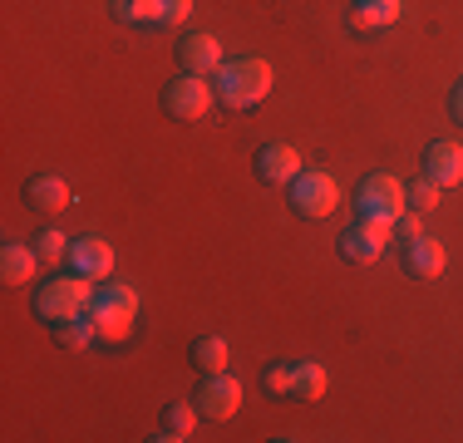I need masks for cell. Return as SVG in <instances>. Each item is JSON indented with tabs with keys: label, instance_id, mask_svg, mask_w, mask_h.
Instances as JSON below:
<instances>
[{
	"label": "cell",
	"instance_id": "1",
	"mask_svg": "<svg viewBox=\"0 0 463 443\" xmlns=\"http://www.w3.org/2000/svg\"><path fill=\"white\" fill-rule=\"evenodd\" d=\"M271 84H277V70H271L267 60H227L222 70H217V99H222L227 108L261 104V99L271 94Z\"/></svg>",
	"mask_w": 463,
	"mask_h": 443
},
{
	"label": "cell",
	"instance_id": "2",
	"mask_svg": "<svg viewBox=\"0 0 463 443\" xmlns=\"http://www.w3.org/2000/svg\"><path fill=\"white\" fill-rule=\"evenodd\" d=\"M99 291V281H90V276H50V281L35 286V316L45 320V325H54V320H70V316H84Z\"/></svg>",
	"mask_w": 463,
	"mask_h": 443
},
{
	"label": "cell",
	"instance_id": "3",
	"mask_svg": "<svg viewBox=\"0 0 463 443\" xmlns=\"http://www.w3.org/2000/svg\"><path fill=\"white\" fill-rule=\"evenodd\" d=\"M355 212L360 217H380V222H400L410 212V197H404V183L394 173H365L355 187Z\"/></svg>",
	"mask_w": 463,
	"mask_h": 443
},
{
	"label": "cell",
	"instance_id": "4",
	"mask_svg": "<svg viewBox=\"0 0 463 443\" xmlns=\"http://www.w3.org/2000/svg\"><path fill=\"white\" fill-rule=\"evenodd\" d=\"M335 203H340V187H335V177L321 173V168H301L291 177V212L296 217H330L335 212Z\"/></svg>",
	"mask_w": 463,
	"mask_h": 443
},
{
	"label": "cell",
	"instance_id": "5",
	"mask_svg": "<svg viewBox=\"0 0 463 443\" xmlns=\"http://www.w3.org/2000/svg\"><path fill=\"white\" fill-rule=\"evenodd\" d=\"M207 108H213V89H207L203 74H178V80H168L163 89V114L178 118V124H193V118H203Z\"/></svg>",
	"mask_w": 463,
	"mask_h": 443
},
{
	"label": "cell",
	"instance_id": "6",
	"mask_svg": "<svg viewBox=\"0 0 463 443\" xmlns=\"http://www.w3.org/2000/svg\"><path fill=\"white\" fill-rule=\"evenodd\" d=\"M390 237H394V222L360 217L355 227H350L345 237H340V257H345V261H355V266H370V261H380V257H384Z\"/></svg>",
	"mask_w": 463,
	"mask_h": 443
},
{
	"label": "cell",
	"instance_id": "7",
	"mask_svg": "<svg viewBox=\"0 0 463 443\" xmlns=\"http://www.w3.org/2000/svg\"><path fill=\"white\" fill-rule=\"evenodd\" d=\"M241 409V384L232 380V374H207L203 390H197V414L203 419H217V424H227L232 414Z\"/></svg>",
	"mask_w": 463,
	"mask_h": 443
},
{
	"label": "cell",
	"instance_id": "8",
	"mask_svg": "<svg viewBox=\"0 0 463 443\" xmlns=\"http://www.w3.org/2000/svg\"><path fill=\"white\" fill-rule=\"evenodd\" d=\"M251 168H257V177L267 187H291V177L301 173V153L291 148V143H261L257 158H251Z\"/></svg>",
	"mask_w": 463,
	"mask_h": 443
},
{
	"label": "cell",
	"instance_id": "9",
	"mask_svg": "<svg viewBox=\"0 0 463 443\" xmlns=\"http://www.w3.org/2000/svg\"><path fill=\"white\" fill-rule=\"evenodd\" d=\"M444 247H439L434 237H414V241H404V251H400V266H404V276L410 281H434V276H444Z\"/></svg>",
	"mask_w": 463,
	"mask_h": 443
},
{
	"label": "cell",
	"instance_id": "10",
	"mask_svg": "<svg viewBox=\"0 0 463 443\" xmlns=\"http://www.w3.org/2000/svg\"><path fill=\"white\" fill-rule=\"evenodd\" d=\"M70 266L80 276H90V281H109L114 276V247L99 237H74L70 241Z\"/></svg>",
	"mask_w": 463,
	"mask_h": 443
},
{
	"label": "cell",
	"instance_id": "11",
	"mask_svg": "<svg viewBox=\"0 0 463 443\" xmlns=\"http://www.w3.org/2000/svg\"><path fill=\"white\" fill-rule=\"evenodd\" d=\"M400 15H404V0H350V10H345L355 35H374V30L394 25Z\"/></svg>",
	"mask_w": 463,
	"mask_h": 443
},
{
	"label": "cell",
	"instance_id": "12",
	"mask_svg": "<svg viewBox=\"0 0 463 443\" xmlns=\"http://www.w3.org/2000/svg\"><path fill=\"white\" fill-rule=\"evenodd\" d=\"M178 64L187 74H217V70H222V40H217V35H187V40H178Z\"/></svg>",
	"mask_w": 463,
	"mask_h": 443
},
{
	"label": "cell",
	"instance_id": "13",
	"mask_svg": "<svg viewBox=\"0 0 463 443\" xmlns=\"http://www.w3.org/2000/svg\"><path fill=\"white\" fill-rule=\"evenodd\" d=\"M40 251H35V241H5V247H0V276H5V286H30L40 276Z\"/></svg>",
	"mask_w": 463,
	"mask_h": 443
},
{
	"label": "cell",
	"instance_id": "14",
	"mask_svg": "<svg viewBox=\"0 0 463 443\" xmlns=\"http://www.w3.org/2000/svg\"><path fill=\"white\" fill-rule=\"evenodd\" d=\"M424 173L434 177L439 187H458V183H463V148H458V143H449V138L429 143V153H424Z\"/></svg>",
	"mask_w": 463,
	"mask_h": 443
},
{
	"label": "cell",
	"instance_id": "15",
	"mask_svg": "<svg viewBox=\"0 0 463 443\" xmlns=\"http://www.w3.org/2000/svg\"><path fill=\"white\" fill-rule=\"evenodd\" d=\"M25 197L35 212H60V207H70V183L60 173H35L25 183Z\"/></svg>",
	"mask_w": 463,
	"mask_h": 443
},
{
	"label": "cell",
	"instance_id": "16",
	"mask_svg": "<svg viewBox=\"0 0 463 443\" xmlns=\"http://www.w3.org/2000/svg\"><path fill=\"white\" fill-rule=\"evenodd\" d=\"M50 335H54V345H60V350H90L94 340H99V330H94L90 310H84V316L54 320V325H50Z\"/></svg>",
	"mask_w": 463,
	"mask_h": 443
},
{
	"label": "cell",
	"instance_id": "17",
	"mask_svg": "<svg viewBox=\"0 0 463 443\" xmlns=\"http://www.w3.org/2000/svg\"><path fill=\"white\" fill-rule=\"evenodd\" d=\"M90 320L99 330V340H109V345H118V340L134 335V316L128 310H114V306H90Z\"/></svg>",
	"mask_w": 463,
	"mask_h": 443
},
{
	"label": "cell",
	"instance_id": "18",
	"mask_svg": "<svg viewBox=\"0 0 463 443\" xmlns=\"http://www.w3.org/2000/svg\"><path fill=\"white\" fill-rule=\"evenodd\" d=\"M193 429H197V409L168 404V409H163V424H158V434H153V443H183V438H193Z\"/></svg>",
	"mask_w": 463,
	"mask_h": 443
},
{
	"label": "cell",
	"instance_id": "19",
	"mask_svg": "<svg viewBox=\"0 0 463 443\" xmlns=\"http://www.w3.org/2000/svg\"><path fill=\"white\" fill-rule=\"evenodd\" d=\"M326 364H316V360H296V394L291 399H301V404H316V399L326 394Z\"/></svg>",
	"mask_w": 463,
	"mask_h": 443
},
{
	"label": "cell",
	"instance_id": "20",
	"mask_svg": "<svg viewBox=\"0 0 463 443\" xmlns=\"http://www.w3.org/2000/svg\"><path fill=\"white\" fill-rule=\"evenodd\" d=\"M227 360H232V350H227L222 335H203V340L193 345V364H197L203 374H222Z\"/></svg>",
	"mask_w": 463,
	"mask_h": 443
},
{
	"label": "cell",
	"instance_id": "21",
	"mask_svg": "<svg viewBox=\"0 0 463 443\" xmlns=\"http://www.w3.org/2000/svg\"><path fill=\"white\" fill-rule=\"evenodd\" d=\"M90 306H114V310H128V316H138V291L124 281H99L94 301Z\"/></svg>",
	"mask_w": 463,
	"mask_h": 443
},
{
	"label": "cell",
	"instance_id": "22",
	"mask_svg": "<svg viewBox=\"0 0 463 443\" xmlns=\"http://www.w3.org/2000/svg\"><path fill=\"white\" fill-rule=\"evenodd\" d=\"M261 384H267L271 399H291V394H296V364H291V360L267 364V370H261Z\"/></svg>",
	"mask_w": 463,
	"mask_h": 443
},
{
	"label": "cell",
	"instance_id": "23",
	"mask_svg": "<svg viewBox=\"0 0 463 443\" xmlns=\"http://www.w3.org/2000/svg\"><path fill=\"white\" fill-rule=\"evenodd\" d=\"M35 251L45 266H60V261H70V237L60 227H45V231H35Z\"/></svg>",
	"mask_w": 463,
	"mask_h": 443
},
{
	"label": "cell",
	"instance_id": "24",
	"mask_svg": "<svg viewBox=\"0 0 463 443\" xmlns=\"http://www.w3.org/2000/svg\"><path fill=\"white\" fill-rule=\"evenodd\" d=\"M404 197H410V207H414V212H434V207H439V197H444V187H439L434 177L424 173L419 183L404 187Z\"/></svg>",
	"mask_w": 463,
	"mask_h": 443
},
{
	"label": "cell",
	"instance_id": "25",
	"mask_svg": "<svg viewBox=\"0 0 463 443\" xmlns=\"http://www.w3.org/2000/svg\"><path fill=\"white\" fill-rule=\"evenodd\" d=\"M394 237H400V247H404V241H414V237H424V217H419L414 207H410V212L394 222Z\"/></svg>",
	"mask_w": 463,
	"mask_h": 443
},
{
	"label": "cell",
	"instance_id": "26",
	"mask_svg": "<svg viewBox=\"0 0 463 443\" xmlns=\"http://www.w3.org/2000/svg\"><path fill=\"white\" fill-rule=\"evenodd\" d=\"M187 10H193V0H163V25H178V20H187Z\"/></svg>",
	"mask_w": 463,
	"mask_h": 443
},
{
	"label": "cell",
	"instance_id": "27",
	"mask_svg": "<svg viewBox=\"0 0 463 443\" xmlns=\"http://www.w3.org/2000/svg\"><path fill=\"white\" fill-rule=\"evenodd\" d=\"M449 108H454V118L463 124V80L454 84V94H449Z\"/></svg>",
	"mask_w": 463,
	"mask_h": 443
}]
</instances>
